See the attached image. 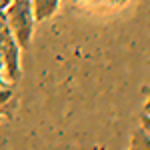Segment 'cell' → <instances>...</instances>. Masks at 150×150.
<instances>
[{"label": "cell", "instance_id": "obj_1", "mask_svg": "<svg viewBox=\"0 0 150 150\" xmlns=\"http://www.w3.org/2000/svg\"><path fill=\"white\" fill-rule=\"evenodd\" d=\"M6 26L14 36L16 44L20 48H28L34 34V10L30 0H10V4L4 8Z\"/></svg>", "mask_w": 150, "mask_h": 150}, {"label": "cell", "instance_id": "obj_2", "mask_svg": "<svg viewBox=\"0 0 150 150\" xmlns=\"http://www.w3.org/2000/svg\"><path fill=\"white\" fill-rule=\"evenodd\" d=\"M0 58H2L6 80L16 82L20 78V46L16 44L14 36L6 26L4 10H0Z\"/></svg>", "mask_w": 150, "mask_h": 150}, {"label": "cell", "instance_id": "obj_3", "mask_svg": "<svg viewBox=\"0 0 150 150\" xmlns=\"http://www.w3.org/2000/svg\"><path fill=\"white\" fill-rule=\"evenodd\" d=\"M32 10H34V20L42 22L50 16H54L60 6V0H30Z\"/></svg>", "mask_w": 150, "mask_h": 150}, {"label": "cell", "instance_id": "obj_4", "mask_svg": "<svg viewBox=\"0 0 150 150\" xmlns=\"http://www.w3.org/2000/svg\"><path fill=\"white\" fill-rule=\"evenodd\" d=\"M18 98L10 88L0 86V116H12V112L16 110Z\"/></svg>", "mask_w": 150, "mask_h": 150}, {"label": "cell", "instance_id": "obj_5", "mask_svg": "<svg viewBox=\"0 0 150 150\" xmlns=\"http://www.w3.org/2000/svg\"><path fill=\"white\" fill-rule=\"evenodd\" d=\"M130 150H150V136L144 132V128L140 126L130 142Z\"/></svg>", "mask_w": 150, "mask_h": 150}, {"label": "cell", "instance_id": "obj_6", "mask_svg": "<svg viewBox=\"0 0 150 150\" xmlns=\"http://www.w3.org/2000/svg\"><path fill=\"white\" fill-rule=\"evenodd\" d=\"M142 92H144V106H142V114L150 116V86H148V88H144Z\"/></svg>", "mask_w": 150, "mask_h": 150}, {"label": "cell", "instance_id": "obj_7", "mask_svg": "<svg viewBox=\"0 0 150 150\" xmlns=\"http://www.w3.org/2000/svg\"><path fill=\"white\" fill-rule=\"evenodd\" d=\"M142 128H144V132L150 136V116L142 114Z\"/></svg>", "mask_w": 150, "mask_h": 150}, {"label": "cell", "instance_id": "obj_8", "mask_svg": "<svg viewBox=\"0 0 150 150\" xmlns=\"http://www.w3.org/2000/svg\"><path fill=\"white\" fill-rule=\"evenodd\" d=\"M0 86H4V66H2V58H0Z\"/></svg>", "mask_w": 150, "mask_h": 150}]
</instances>
